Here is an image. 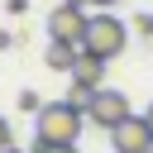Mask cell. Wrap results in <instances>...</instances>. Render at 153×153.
Returning <instances> with one entry per match:
<instances>
[{
    "instance_id": "cell-5",
    "label": "cell",
    "mask_w": 153,
    "mask_h": 153,
    "mask_svg": "<svg viewBox=\"0 0 153 153\" xmlns=\"http://www.w3.org/2000/svg\"><path fill=\"white\" fill-rule=\"evenodd\" d=\"M110 143H115V153H153V129L143 115H129L110 129Z\"/></svg>"
},
{
    "instance_id": "cell-7",
    "label": "cell",
    "mask_w": 153,
    "mask_h": 153,
    "mask_svg": "<svg viewBox=\"0 0 153 153\" xmlns=\"http://www.w3.org/2000/svg\"><path fill=\"white\" fill-rule=\"evenodd\" d=\"M100 76H105V62H100V57H91V53H81V57H76V67H72V81L100 86Z\"/></svg>"
},
{
    "instance_id": "cell-4",
    "label": "cell",
    "mask_w": 153,
    "mask_h": 153,
    "mask_svg": "<svg viewBox=\"0 0 153 153\" xmlns=\"http://www.w3.org/2000/svg\"><path fill=\"white\" fill-rule=\"evenodd\" d=\"M134 110H129V96L124 91H110V86H100L96 96H91V105H86V124H100L105 134L120 124V120H129Z\"/></svg>"
},
{
    "instance_id": "cell-2",
    "label": "cell",
    "mask_w": 153,
    "mask_h": 153,
    "mask_svg": "<svg viewBox=\"0 0 153 153\" xmlns=\"http://www.w3.org/2000/svg\"><path fill=\"white\" fill-rule=\"evenodd\" d=\"M124 43H129V24H120L115 14H91V24H86V38H81V53H91V57H100V62H110V57H120L124 53Z\"/></svg>"
},
{
    "instance_id": "cell-6",
    "label": "cell",
    "mask_w": 153,
    "mask_h": 153,
    "mask_svg": "<svg viewBox=\"0 0 153 153\" xmlns=\"http://www.w3.org/2000/svg\"><path fill=\"white\" fill-rule=\"evenodd\" d=\"M76 57H81V48H76V43H48V53H43V62H48L53 72H67V76H72Z\"/></svg>"
},
{
    "instance_id": "cell-11",
    "label": "cell",
    "mask_w": 153,
    "mask_h": 153,
    "mask_svg": "<svg viewBox=\"0 0 153 153\" xmlns=\"http://www.w3.org/2000/svg\"><path fill=\"white\" fill-rule=\"evenodd\" d=\"M33 153H76V143H33Z\"/></svg>"
},
{
    "instance_id": "cell-12",
    "label": "cell",
    "mask_w": 153,
    "mask_h": 153,
    "mask_svg": "<svg viewBox=\"0 0 153 153\" xmlns=\"http://www.w3.org/2000/svg\"><path fill=\"white\" fill-rule=\"evenodd\" d=\"M14 148V134H10V120H0V153Z\"/></svg>"
},
{
    "instance_id": "cell-9",
    "label": "cell",
    "mask_w": 153,
    "mask_h": 153,
    "mask_svg": "<svg viewBox=\"0 0 153 153\" xmlns=\"http://www.w3.org/2000/svg\"><path fill=\"white\" fill-rule=\"evenodd\" d=\"M19 110H24V115H38V110H43V100H38L33 91H19Z\"/></svg>"
},
{
    "instance_id": "cell-1",
    "label": "cell",
    "mask_w": 153,
    "mask_h": 153,
    "mask_svg": "<svg viewBox=\"0 0 153 153\" xmlns=\"http://www.w3.org/2000/svg\"><path fill=\"white\" fill-rule=\"evenodd\" d=\"M81 129H86V110H76L67 96L43 100V110L33 115V143H76Z\"/></svg>"
},
{
    "instance_id": "cell-10",
    "label": "cell",
    "mask_w": 153,
    "mask_h": 153,
    "mask_svg": "<svg viewBox=\"0 0 153 153\" xmlns=\"http://www.w3.org/2000/svg\"><path fill=\"white\" fill-rule=\"evenodd\" d=\"M129 29H134V33H143V38H148V43H153V14H139V19H134V24H129Z\"/></svg>"
},
{
    "instance_id": "cell-3",
    "label": "cell",
    "mask_w": 153,
    "mask_h": 153,
    "mask_svg": "<svg viewBox=\"0 0 153 153\" xmlns=\"http://www.w3.org/2000/svg\"><path fill=\"white\" fill-rule=\"evenodd\" d=\"M86 24H91L86 5H72V0H62V5L48 14V38H53V43H76V48H81V38H86Z\"/></svg>"
},
{
    "instance_id": "cell-14",
    "label": "cell",
    "mask_w": 153,
    "mask_h": 153,
    "mask_svg": "<svg viewBox=\"0 0 153 153\" xmlns=\"http://www.w3.org/2000/svg\"><path fill=\"white\" fill-rule=\"evenodd\" d=\"M143 120H148V129H153V105H148V115H143Z\"/></svg>"
},
{
    "instance_id": "cell-15",
    "label": "cell",
    "mask_w": 153,
    "mask_h": 153,
    "mask_svg": "<svg viewBox=\"0 0 153 153\" xmlns=\"http://www.w3.org/2000/svg\"><path fill=\"white\" fill-rule=\"evenodd\" d=\"M5 153H24V148H5Z\"/></svg>"
},
{
    "instance_id": "cell-13",
    "label": "cell",
    "mask_w": 153,
    "mask_h": 153,
    "mask_svg": "<svg viewBox=\"0 0 153 153\" xmlns=\"http://www.w3.org/2000/svg\"><path fill=\"white\" fill-rule=\"evenodd\" d=\"M72 5H96V10H110V5H120V0H72Z\"/></svg>"
},
{
    "instance_id": "cell-8",
    "label": "cell",
    "mask_w": 153,
    "mask_h": 153,
    "mask_svg": "<svg viewBox=\"0 0 153 153\" xmlns=\"http://www.w3.org/2000/svg\"><path fill=\"white\" fill-rule=\"evenodd\" d=\"M96 91H100V86H86V81H72V91H67V100H72V105H76V110H86V105H91V96H96Z\"/></svg>"
}]
</instances>
